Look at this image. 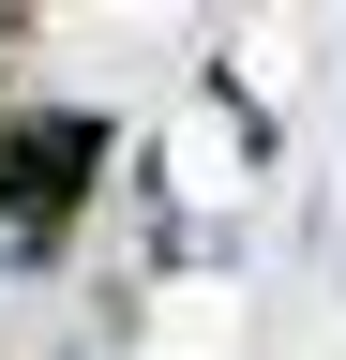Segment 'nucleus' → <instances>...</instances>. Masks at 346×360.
I'll return each instance as SVG.
<instances>
[{"label": "nucleus", "mask_w": 346, "mask_h": 360, "mask_svg": "<svg viewBox=\"0 0 346 360\" xmlns=\"http://www.w3.org/2000/svg\"><path fill=\"white\" fill-rule=\"evenodd\" d=\"M106 165H121V120L106 105H0V255L61 270L75 210L106 195Z\"/></svg>", "instance_id": "f257e3e1"}, {"label": "nucleus", "mask_w": 346, "mask_h": 360, "mask_svg": "<svg viewBox=\"0 0 346 360\" xmlns=\"http://www.w3.org/2000/svg\"><path fill=\"white\" fill-rule=\"evenodd\" d=\"M0 60H16V15H0Z\"/></svg>", "instance_id": "f03ea898"}]
</instances>
